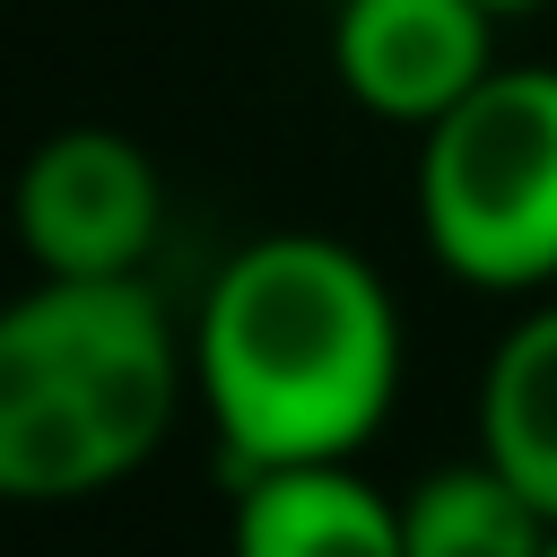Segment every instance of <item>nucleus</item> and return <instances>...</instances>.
<instances>
[{
	"label": "nucleus",
	"mask_w": 557,
	"mask_h": 557,
	"mask_svg": "<svg viewBox=\"0 0 557 557\" xmlns=\"http://www.w3.org/2000/svg\"><path fill=\"white\" fill-rule=\"evenodd\" d=\"M9 226L35 278H148L165 235V174L113 122H61L9 183Z\"/></svg>",
	"instance_id": "20e7f679"
},
{
	"label": "nucleus",
	"mask_w": 557,
	"mask_h": 557,
	"mask_svg": "<svg viewBox=\"0 0 557 557\" xmlns=\"http://www.w3.org/2000/svg\"><path fill=\"white\" fill-rule=\"evenodd\" d=\"M496 17H531V9H548V0H487Z\"/></svg>",
	"instance_id": "1a4fd4ad"
},
{
	"label": "nucleus",
	"mask_w": 557,
	"mask_h": 557,
	"mask_svg": "<svg viewBox=\"0 0 557 557\" xmlns=\"http://www.w3.org/2000/svg\"><path fill=\"white\" fill-rule=\"evenodd\" d=\"M226 557H409L400 496H383L357 461L235 470Z\"/></svg>",
	"instance_id": "423d86ee"
},
{
	"label": "nucleus",
	"mask_w": 557,
	"mask_h": 557,
	"mask_svg": "<svg viewBox=\"0 0 557 557\" xmlns=\"http://www.w3.org/2000/svg\"><path fill=\"white\" fill-rule=\"evenodd\" d=\"M191 400V331L148 278H26L0 305V505H78L148 470Z\"/></svg>",
	"instance_id": "f03ea898"
},
{
	"label": "nucleus",
	"mask_w": 557,
	"mask_h": 557,
	"mask_svg": "<svg viewBox=\"0 0 557 557\" xmlns=\"http://www.w3.org/2000/svg\"><path fill=\"white\" fill-rule=\"evenodd\" d=\"M418 235L479 296L557 287V70L496 61L418 131Z\"/></svg>",
	"instance_id": "7ed1b4c3"
},
{
	"label": "nucleus",
	"mask_w": 557,
	"mask_h": 557,
	"mask_svg": "<svg viewBox=\"0 0 557 557\" xmlns=\"http://www.w3.org/2000/svg\"><path fill=\"white\" fill-rule=\"evenodd\" d=\"M496 26L505 17L487 0H339L331 70L357 113L392 131H435L496 70Z\"/></svg>",
	"instance_id": "39448f33"
},
{
	"label": "nucleus",
	"mask_w": 557,
	"mask_h": 557,
	"mask_svg": "<svg viewBox=\"0 0 557 557\" xmlns=\"http://www.w3.org/2000/svg\"><path fill=\"white\" fill-rule=\"evenodd\" d=\"M479 453L557 513V296L505 322L479 374Z\"/></svg>",
	"instance_id": "0eeeda50"
},
{
	"label": "nucleus",
	"mask_w": 557,
	"mask_h": 557,
	"mask_svg": "<svg viewBox=\"0 0 557 557\" xmlns=\"http://www.w3.org/2000/svg\"><path fill=\"white\" fill-rule=\"evenodd\" d=\"M557 513L505 479L487 453L426 470L418 487H400V548L409 557H548Z\"/></svg>",
	"instance_id": "6e6552de"
},
{
	"label": "nucleus",
	"mask_w": 557,
	"mask_h": 557,
	"mask_svg": "<svg viewBox=\"0 0 557 557\" xmlns=\"http://www.w3.org/2000/svg\"><path fill=\"white\" fill-rule=\"evenodd\" d=\"M548 557H557V540H548Z\"/></svg>",
	"instance_id": "9d476101"
},
{
	"label": "nucleus",
	"mask_w": 557,
	"mask_h": 557,
	"mask_svg": "<svg viewBox=\"0 0 557 557\" xmlns=\"http://www.w3.org/2000/svg\"><path fill=\"white\" fill-rule=\"evenodd\" d=\"M400 392V305L383 270L313 226L252 235L191 313V400L235 470L348 461Z\"/></svg>",
	"instance_id": "f257e3e1"
}]
</instances>
